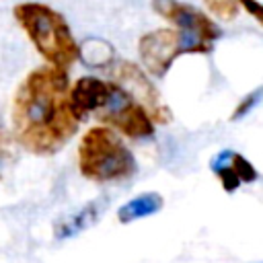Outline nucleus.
Returning <instances> with one entry per match:
<instances>
[{
    "label": "nucleus",
    "mask_w": 263,
    "mask_h": 263,
    "mask_svg": "<svg viewBox=\"0 0 263 263\" xmlns=\"http://www.w3.org/2000/svg\"><path fill=\"white\" fill-rule=\"evenodd\" d=\"M68 70L39 66L14 90L10 123L16 144L35 156L58 154L78 132L80 119L68 101Z\"/></svg>",
    "instance_id": "1"
},
{
    "label": "nucleus",
    "mask_w": 263,
    "mask_h": 263,
    "mask_svg": "<svg viewBox=\"0 0 263 263\" xmlns=\"http://www.w3.org/2000/svg\"><path fill=\"white\" fill-rule=\"evenodd\" d=\"M12 16L49 66L68 70L80 60V43L76 41L68 21L49 4L18 2L12 8Z\"/></svg>",
    "instance_id": "2"
},
{
    "label": "nucleus",
    "mask_w": 263,
    "mask_h": 263,
    "mask_svg": "<svg viewBox=\"0 0 263 263\" xmlns=\"http://www.w3.org/2000/svg\"><path fill=\"white\" fill-rule=\"evenodd\" d=\"M78 171L92 183H115L136 175L138 162L109 125H92L78 142Z\"/></svg>",
    "instance_id": "3"
},
{
    "label": "nucleus",
    "mask_w": 263,
    "mask_h": 263,
    "mask_svg": "<svg viewBox=\"0 0 263 263\" xmlns=\"http://www.w3.org/2000/svg\"><path fill=\"white\" fill-rule=\"evenodd\" d=\"M185 53H203V47L175 27H160L138 39V55L154 78H164L171 66Z\"/></svg>",
    "instance_id": "4"
},
{
    "label": "nucleus",
    "mask_w": 263,
    "mask_h": 263,
    "mask_svg": "<svg viewBox=\"0 0 263 263\" xmlns=\"http://www.w3.org/2000/svg\"><path fill=\"white\" fill-rule=\"evenodd\" d=\"M95 117L103 125H109L111 129L123 134L129 140L150 138L156 129L148 111L142 105H138L136 101H132V97L121 86H117L113 80H111L109 99L101 107V111H97Z\"/></svg>",
    "instance_id": "5"
},
{
    "label": "nucleus",
    "mask_w": 263,
    "mask_h": 263,
    "mask_svg": "<svg viewBox=\"0 0 263 263\" xmlns=\"http://www.w3.org/2000/svg\"><path fill=\"white\" fill-rule=\"evenodd\" d=\"M152 10L171 23L175 29L185 33L189 39L199 43L208 53H212L214 43L222 37V29L199 8L181 0H152Z\"/></svg>",
    "instance_id": "6"
},
{
    "label": "nucleus",
    "mask_w": 263,
    "mask_h": 263,
    "mask_svg": "<svg viewBox=\"0 0 263 263\" xmlns=\"http://www.w3.org/2000/svg\"><path fill=\"white\" fill-rule=\"evenodd\" d=\"M111 80L117 86H121L132 97V101H136L148 111L154 125H168L173 121V111L160 99V92L156 90L154 82L138 64L127 62V60L119 62L111 70Z\"/></svg>",
    "instance_id": "7"
},
{
    "label": "nucleus",
    "mask_w": 263,
    "mask_h": 263,
    "mask_svg": "<svg viewBox=\"0 0 263 263\" xmlns=\"http://www.w3.org/2000/svg\"><path fill=\"white\" fill-rule=\"evenodd\" d=\"M210 171L222 183V189L226 193H234L240 185H247L259 179V171L251 164V160L234 150L218 152L210 160Z\"/></svg>",
    "instance_id": "8"
},
{
    "label": "nucleus",
    "mask_w": 263,
    "mask_h": 263,
    "mask_svg": "<svg viewBox=\"0 0 263 263\" xmlns=\"http://www.w3.org/2000/svg\"><path fill=\"white\" fill-rule=\"evenodd\" d=\"M111 92V80H103L97 76H80L68 88V101L74 115L82 121L88 115H97L101 107L107 103Z\"/></svg>",
    "instance_id": "9"
},
{
    "label": "nucleus",
    "mask_w": 263,
    "mask_h": 263,
    "mask_svg": "<svg viewBox=\"0 0 263 263\" xmlns=\"http://www.w3.org/2000/svg\"><path fill=\"white\" fill-rule=\"evenodd\" d=\"M105 203H107L105 197L95 199V201H88V203H84L78 212H74V214H70V216L58 220V222L53 224V236H55L58 240H66V238H70V236H74V234H78V232L90 228V226L101 218V212H103Z\"/></svg>",
    "instance_id": "10"
},
{
    "label": "nucleus",
    "mask_w": 263,
    "mask_h": 263,
    "mask_svg": "<svg viewBox=\"0 0 263 263\" xmlns=\"http://www.w3.org/2000/svg\"><path fill=\"white\" fill-rule=\"evenodd\" d=\"M164 205V199L160 193L156 191H146V193H140L136 197H132L129 201H125L119 210H117V220L121 224H132L134 220H140V218H148L156 212H160Z\"/></svg>",
    "instance_id": "11"
},
{
    "label": "nucleus",
    "mask_w": 263,
    "mask_h": 263,
    "mask_svg": "<svg viewBox=\"0 0 263 263\" xmlns=\"http://www.w3.org/2000/svg\"><path fill=\"white\" fill-rule=\"evenodd\" d=\"M113 55H115V51H113L111 43H107L103 39H86V43L80 45V60L92 68L109 66Z\"/></svg>",
    "instance_id": "12"
},
{
    "label": "nucleus",
    "mask_w": 263,
    "mask_h": 263,
    "mask_svg": "<svg viewBox=\"0 0 263 263\" xmlns=\"http://www.w3.org/2000/svg\"><path fill=\"white\" fill-rule=\"evenodd\" d=\"M16 140L12 136V132L0 127V181L4 179V175L10 171V166L16 160Z\"/></svg>",
    "instance_id": "13"
},
{
    "label": "nucleus",
    "mask_w": 263,
    "mask_h": 263,
    "mask_svg": "<svg viewBox=\"0 0 263 263\" xmlns=\"http://www.w3.org/2000/svg\"><path fill=\"white\" fill-rule=\"evenodd\" d=\"M203 6L220 21H234L238 16V0H203Z\"/></svg>",
    "instance_id": "14"
},
{
    "label": "nucleus",
    "mask_w": 263,
    "mask_h": 263,
    "mask_svg": "<svg viewBox=\"0 0 263 263\" xmlns=\"http://www.w3.org/2000/svg\"><path fill=\"white\" fill-rule=\"evenodd\" d=\"M261 99H263V86H259V88H255V90L247 92V95L238 101V105L234 107V111H232V115H230V121L242 119L247 113H251V111L261 103Z\"/></svg>",
    "instance_id": "15"
},
{
    "label": "nucleus",
    "mask_w": 263,
    "mask_h": 263,
    "mask_svg": "<svg viewBox=\"0 0 263 263\" xmlns=\"http://www.w3.org/2000/svg\"><path fill=\"white\" fill-rule=\"evenodd\" d=\"M238 4H240V10L251 14L263 27V2H259V0H238Z\"/></svg>",
    "instance_id": "16"
}]
</instances>
